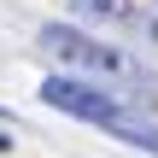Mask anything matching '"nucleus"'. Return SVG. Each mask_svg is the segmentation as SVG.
Wrapping results in <instances>:
<instances>
[{
    "instance_id": "f03ea898",
    "label": "nucleus",
    "mask_w": 158,
    "mask_h": 158,
    "mask_svg": "<svg viewBox=\"0 0 158 158\" xmlns=\"http://www.w3.org/2000/svg\"><path fill=\"white\" fill-rule=\"evenodd\" d=\"M41 53L64 59L70 70H82V76H94V82H111V88L141 94V100L158 106V76L141 64V59H129V53H117V47H106V41H94V35H82V29H70V23H47V29H41Z\"/></svg>"
},
{
    "instance_id": "39448f33",
    "label": "nucleus",
    "mask_w": 158,
    "mask_h": 158,
    "mask_svg": "<svg viewBox=\"0 0 158 158\" xmlns=\"http://www.w3.org/2000/svg\"><path fill=\"white\" fill-rule=\"evenodd\" d=\"M6 147H12V135H6V129H0V152H6Z\"/></svg>"
},
{
    "instance_id": "20e7f679",
    "label": "nucleus",
    "mask_w": 158,
    "mask_h": 158,
    "mask_svg": "<svg viewBox=\"0 0 158 158\" xmlns=\"http://www.w3.org/2000/svg\"><path fill=\"white\" fill-rule=\"evenodd\" d=\"M70 12H82V18H94V23H117L123 18V0H64Z\"/></svg>"
},
{
    "instance_id": "7ed1b4c3",
    "label": "nucleus",
    "mask_w": 158,
    "mask_h": 158,
    "mask_svg": "<svg viewBox=\"0 0 158 158\" xmlns=\"http://www.w3.org/2000/svg\"><path fill=\"white\" fill-rule=\"evenodd\" d=\"M117 23H123V29H135V35L158 53V12H152V6H129V0H123V18H117Z\"/></svg>"
},
{
    "instance_id": "f257e3e1",
    "label": "nucleus",
    "mask_w": 158,
    "mask_h": 158,
    "mask_svg": "<svg viewBox=\"0 0 158 158\" xmlns=\"http://www.w3.org/2000/svg\"><path fill=\"white\" fill-rule=\"evenodd\" d=\"M41 100L53 111H64V117H82L94 129L123 135L141 152H158V111H152V100H117L111 88H94L82 76H47L41 82Z\"/></svg>"
}]
</instances>
